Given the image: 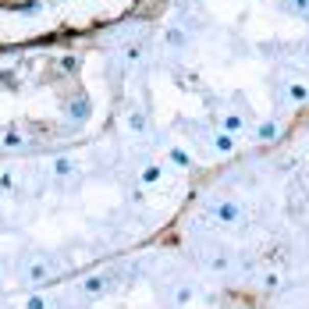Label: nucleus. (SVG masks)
Instances as JSON below:
<instances>
[{
	"instance_id": "nucleus-16",
	"label": "nucleus",
	"mask_w": 309,
	"mask_h": 309,
	"mask_svg": "<svg viewBox=\"0 0 309 309\" xmlns=\"http://www.w3.org/2000/svg\"><path fill=\"white\" fill-rule=\"evenodd\" d=\"M306 50H309V43H306Z\"/></svg>"
},
{
	"instance_id": "nucleus-5",
	"label": "nucleus",
	"mask_w": 309,
	"mask_h": 309,
	"mask_svg": "<svg viewBox=\"0 0 309 309\" xmlns=\"http://www.w3.org/2000/svg\"><path fill=\"white\" fill-rule=\"evenodd\" d=\"M0 146H7V150H18V146H21V132H7Z\"/></svg>"
},
{
	"instance_id": "nucleus-10",
	"label": "nucleus",
	"mask_w": 309,
	"mask_h": 309,
	"mask_svg": "<svg viewBox=\"0 0 309 309\" xmlns=\"http://www.w3.org/2000/svg\"><path fill=\"white\" fill-rule=\"evenodd\" d=\"M288 96H292L295 103H302V100L309 96V89H306V85H292V89H288Z\"/></svg>"
},
{
	"instance_id": "nucleus-12",
	"label": "nucleus",
	"mask_w": 309,
	"mask_h": 309,
	"mask_svg": "<svg viewBox=\"0 0 309 309\" xmlns=\"http://www.w3.org/2000/svg\"><path fill=\"white\" fill-rule=\"evenodd\" d=\"M25 309H50V306H46V299H43V295H32V299L25 302Z\"/></svg>"
},
{
	"instance_id": "nucleus-3",
	"label": "nucleus",
	"mask_w": 309,
	"mask_h": 309,
	"mask_svg": "<svg viewBox=\"0 0 309 309\" xmlns=\"http://www.w3.org/2000/svg\"><path fill=\"white\" fill-rule=\"evenodd\" d=\"M72 171H75V163H72L68 156H57V160H54V174H61V178H68Z\"/></svg>"
},
{
	"instance_id": "nucleus-8",
	"label": "nucleus",
	"mask_w": 309,
	"mask_h": 309,
	"mask_svg": "<svg viewBox=\"0 0 309 309\" xmlns=\"http://www.w3.org/2000/svg\"><path fill=\"white\" fill-rule=\"evenodd\" d=\"M128 128H132V132H146V117H142V114H132V117H128Z\"/></svg>"
},
{
	"instance_id": "nucleus-1",
	"label": "nucleus",
	"mask_w": 309,
	"mask_h": 309,
	"mask_svg": "<svg viewBox=\"0 0 309 309\" xmlns=\"http://www.w3.org/2000/svg\"><path fill=\"white\" fill-rule=\"evenodd\" d=\"M213 213H217V221H224V224H234V221L242 217V206H238L234 199H224V203H217V206H213Z\"/></svg>"
},
{
	"instance_id": "nucleus-7",
	"label": "nucleus",
	"mask_w": 309,
	"mask_h": 309,
	"mask_svg": "<svg viewBox=\"0 0 309 309\" xmlns=\"http://www.w3.org/2000/svg\"><path fill=\"white\" fill-rule=\"evenodd\" d=\"M167 43H171V46H181V43H185V32H181V29H167Z\"/></svg>"
},
{
	"instance_id": "nucleus-9",
	"label": "nucleus",
	"mask_w": 309,
	"mask_h": 309,
	"mask_svg": "<svg viewBox=\"0 0 309 309\" xmlns=\"http://www.w3.org/2000/svg\"><path fill=\"white\" fill-rule=\"evenodd\" d=\"M29 277H32V281H43V277H46V263H32V267H29Z\"/></svg>"
},
{
	"instance_id": "nucleus-6",
	"label": "nucleus",
	"mask_w": 309,
	"mask_h": 309,
	"mask_svg": "<svg viewBox=\"0 0 309 309\" xmlns=\"http://www.w3.org/2000/svg\"><path fill=\"white\" fill-rule=\"evenodd\" d=\"M142 181H146V185H153V181H160V167H156V163H150V167L142 171Z\"/></svg>"
},
{
	"instance_id": "nucleus-13",
	"label": "nucleus",
	"mask_w": 309,
	"mask_h": 309,
	"mask_svg": "<svg viewBox=\"0 0 309 309\" xmlns=\"http://www.w3.org/2000/svg\"><path fill=\"white\" fill-rule=\"evenodd\" d=\"M259 135H263V139H274V135H277V125H263Z\"/></svg>"
},
{
	"instance_id": "nucleus-15",
	"label": "nucleus",
	"mask_w": 309,
	"mask_h": 309,
	"mask_svg": "<svg viewBox=\"0 0 309 309\" xmlns=\"http://www.w3.org/2000/svg\"><path fill=\"white\" fill-rule=\"evenodd\" d=\"M171 160H174V163H188V156L181 153V150H174V153H171Z\"/></svg>"
},
{
	"instance_id": "nucleus-11",
	"label": "nucleus",
	"mask_w": 309,
	"mask_h": 309,
	"mask_svg": "<svg viewBox=\"0 0 309 309\" xmlns=\"http://www.w3.org/2000/svg\"><path fill=\"white\" fill-rule=\"evenodd\" d=\"M224 128H228V132H238V128H242V117H238V114H228V117H224Z\"/></svg>"
},
{
	"instance_id": "nucleus-2",
	"label": "nucleus",
	"mask_w": 309,
	"mask_h": 309,
	"mask_svg": "<svg viewBox=\"0 0 309 309\" xmlns=\"http://www.w3.org/2000/svg\"><path fill=\"white\" fill-rule=\"evenodd\" d=\"M82 292H85V295H103V292H107V277H103V274L85 277V281H82Z\"/></svg>"
},
{
	"instance_id": "nucleus-14",
	"label": "nucleus",
	"mask_w": 309,
	"mask_h": 309,
	"mask_svg": "<svg viewBox=\"0 0 309 309\" xmlns=\"http://www.w3.org/2000/svg\"><path fill=\"white\" fill-rule=\"evenodd\" d=\"M61 68H64V72H75L78 61H75V57H64V61H61Z\"/></svg>"
},
{
	"instance_id": "nucleus-4",
	"label": "nucleus",
	"mask_w": 309,
	"mask_h": 309,
	"mask_svg": "<svg viewBox=\"0 0 309 309\" xmlns=\"http://www.w3.org/2000/svg\"><path fill=\"white\" fill-rule=\"evenodd\" d=\"M213 146H217L221 153H231V150H234V139H231V135H228V132H221V135L213 139Z\"/></svg>"
}]
</instances>
